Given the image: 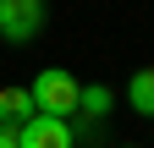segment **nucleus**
<instances>
[{
    "instance_id": "nucleus-4",
    "label": "nucleus",
    "mask_w": 154,
    "mask_h": 148,
    "mask_svg": "<svg viewBox=\"0 0 154 148\" xmlns=\"http://www.w3.org/2000/svg\"><path fill=\"white\" fill-rule=\"evenodd\" d=\"M110 104H116V93H110L105 82H88V88H77V110H72V115H83V126H72V132H77V137H83V132L94 137V132L105 126Z\"/></svg>"
},
{
    "instance_id": "nucleus-6",
    "label": "nucleus",
    "mask_w": 154,
    "mask_h": 148,
    "mask_svg": "<svg viewBox=\"0 0 154 148\" xmlns=\"http://www.w3.org/2000/svg\"><path fill=\"white\" fill-rule=\"evenodd\" d=\"M28 115H33V93H28V88H0V121L22 126Z\"/></svg>"
},
{
    "instance_id": "nucleus-1",
    "label": "nucleus",
    "mask_w": 154,
    "mask_h": 148,
    "mask_svg": "<svg viewBox=\"0 0 154 148\" xmlns=\"http://www.w3.org/2000/svg\"><path fill=\"white\" fill-rule=\"evenodd\" d=\"M77 88H83V82H77L66 66H44V71L28 82V93H33V110H44V115H66V121H72Z\"/></svg>"
},
{
    "instance_id": "nucleus-2",
    "label": "nucleus",
    "mask_w": 154,
    "mask_h": 148,
    "mask_svg": "<svg viewBox=\"0 0 154 148\" xmlns=\"http://www.w3.org/2000/svg\"><path fill=\"white\" fill-rule=\"evenodd\" d=\"M17 148H77V132L66 115H44V110H33V115L17 126Z\"/></svg>"
},
{
    "instance_id": "nucleus-5",
    "label": "nucleus",
    "mask_w": 154,
    "mask_h": 148,
    "mask_svg": "<svg viewBox=\"0 0 154 148\" xmlns=\"http://www.w3.org/2000/svg\"><path fill=\"white\" fill-rule=\"evenodd\" d=\"M127 104L138 110V115L154 121V66H138V71H132V82H127Z\"/></svg>"
},
{
    "instance_id": "nucleus-8",
    "label": "nucleus",
    "mask_w": 154,
    "mask_h": 148,
    "mask_svg": "<svg viewBox=\"0 0 154 148\" xmlns=\"http://www.w3.org/2000/svg\"><path fill=\"white\" fill-rule=\"evenodd\" d=\"M121 148H138V143H121Z\"/></svg>"
},
{
    "instance_id": "nucleus-3",
    "label": "nucleus",
    "mask_w": 154,
    "mask_h": 148,
    "mask_svg": "<svg viewBox=\"0 0 154 148\" xmlns=\"http://www.w3.org/2000/svg\"><path fill=\"white\" fill-rule=\"evenodd\" d=\"M38 28H44V0H0V33L11 44L38 39Z\"/></svg>"
},
{
    "instance_id": "nucleus-7",
    "label": "nucleus",
    "mask_w": 154,
    "mask_h": 148,
    "mask_svg": "<svg viewBox=\"0 0 154 148\" xmlns=\"http://www.w3.org/2000/svg\"><path fill=\"white\" fill-rule=\"evenodd\" d=\"M0 148H17V126L11 121H0Z\"/></svg>"
}]
</instances>
